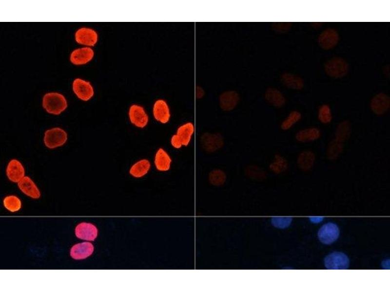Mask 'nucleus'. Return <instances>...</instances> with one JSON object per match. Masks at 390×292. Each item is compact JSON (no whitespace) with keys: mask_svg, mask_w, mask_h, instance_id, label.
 Segmentation results:
<instances>
[{"mask_svg":"<svg viewBox=\"0 0 390 292\" xmlns=\"http://www.w3.org/2000/svg\"><path fill=\"white\" fill-rule=\"evenodd\" d=\"M42 106L49 113L58 115L67 108V102L62 94L58 92H49L44 95Z\"/></svg>","mask_w":390,"mask_h":292,"instance_id":"f257e3e1","label":"nucleus"},{"mask_svg":"<svg viewBox=\"0 0 390 292\" xmlns=\"http://www.w3.org/2000/svg\"><path fill=\"white\" fill-rule=\"evenodd\" d=\"M349 69L347 62L339 57L329 59L325 65L326 74L334 78H340L345 76L348 73Z\"/></svg>","mask_w":390,"mask_h":292,"instance_id":"f03ea898","label":"nucleus"},{"mask_svg":"<svg viewBox=\"0 0 390 292\" xmlns=\"http://www.w3.org/2000/svg\"><path fill=\"white\" fill-rule=\"evenodd\" d=\"M67 140V134L62 128H55L44 133V143L46 147L53 149L63 145Z\"/></svg>","mask_w":390,"mask_h":292,"instance_id":"7ed1b4c3","label":"nucleus"},{"mask_svg":"<svg viewBox=\"0 0 390 292\" xmlns=\"http://www.w3.org/2000/svg\"><path fill=\"white\" fill-rule=\"evenodd\" d=\"M200 141L203 149L209 153L216 151L224 144V138L219 133H204L201 136Z\"/></svg>","mask_w":390,"mask_h":292,"instance_id":"20e7f679","label":"nucleus"},{"mask_svg":"<svg viewBox=\"0 0 390 292\" xmlns=\"http://www.w3.org/2000/svg\"><path fill=\"white\" fill-rule=\"evenodd\" d=\"M349 263L348 257L341 252H333L327 256L324 259L325 266L330 270L347 269Z\"/></svg>","mask_w":390,"mask_h":292,"instance_id":"39448f33","label":"nucleus"},{"mask_svg":"<svg viewBox=\"0 0 390 292\" xmlns=\"http://www.w3.org/2000/svg\"><path fill=\"white\" fill-rule=\"evenodd\" d=\"M370 108L373 113L382 116L386 114L390 107V98L384 93L375 94L370 101Z\"/></svg>","mask_w":390,"mask_h":292,"instance_id":"423d86ee","label":"nucleus"},{"mask_svg":"<svg viewBox=\"0 0 390 292\" xmlns=\"http://www.w3.org/2000/svg\"><path fill=\"white\" fill-rule=\"evenodd\" d=\"M128 116L131 123L139 128H144L148 124L149 117L141 106L134 104L130 106Z\"/></svg>","mask_w":390,"mask_h":292,"instance_id":"0eeeda50","label":"nucleus"},{"mask_svg":"<svg viewBox=\"0 0 390 292\" xmlns=\"http://www.w3.org/2000/svg\"><path fill=\"white\" fill-rule=\"evenodd\" d=\"M317 235L321 242L330 244L337 239L339 236V230L336 224L328 222L320 228Z\"/></svg>","mask_w":390,"mask_h":292,"instance_id":"6e6552de","label":"nucleus"},{"mask_svg":"<svg viewBox=\"0 0 390 292\" xmlns=\"http://www.w3.org/2000/svg\"><path fill=\"white\" fill-rule=\"evenodd\" d=\"M73 90L78 98L85 101L90 100L94 94L90 83L80 78H76L73 81Z\"/></svg>","mask_w":390,"mask_h":292,"instance_id":"1a4fd4ad","label":"nucleus"},{"mask_svg":"<svg viewBox=\"0 0 390 292\" xmlns=\"http://www.w3.org/2000/svg\"><path fill=\"white\" fill-rule=\"evenodd\" d=\"M76 237L81 239L94 241L98 235L97 227L89 222H82L78 224L75 228Z\"/></svg>","mask_w":390,"mask_h":292,"instance_id":"9d476101","label":"nucleus"},{"mask_svg":"<svg viewBox=\"0 0 390 292\" xmlns=\"http://www.w3.org/2000/svg\"><path fill=\"white\" fill-rule=\"evenodd\" d=\"M339 37L337 32L334 29H325L319 35L318 42L319 46L325 50L334 48L338 43Z\"/></svg>","mask_w":390,"mask_h":292,"instance_id":"9b49d317","label":"nucleus"},{"mask_svg":"<svg viewBox=\"0 0 390 292\" xmlns=\"http://www.w3.org/2000/svg\"><path fill=\"white\" fill-rule=\"evenodd\" d=\"M322 132L319 128L312 126L302 128L295 133V140L301 143H307L318 140L321 136Z\"/></svg>","mask_w":390,"mask_h":292,"instance_id":"f8f14e48","label":"nucleus"},{"mask_svg":"<svg viewBox=\"0 0 390 292\" xmlns=\"http://www.w3.org/2000/svg\"><path fill=\"white\" fill-rule=\"evenodd\" d=\"M75 39L77 43L90 46H94L98 41L97 32L90 28H81L75 33Z\"/></svg>","mask_w":390,"mask_h":292,"instance_id":"ddd939ff","label":"nucleus"},{"mask_svg":"<svg viewBox=\"0 0 390 292\" xmlns=\"http://www.w3.org/2000/svg\"><path fill=\"white\" fill-rule=\"evenodd\" d=\"M316 160L315 153L310 150L300 152L297 158L296 164L298 168L303 172H309L313 167Z\"/></svg>","mask_w":390,"mask_h":292,"instance_id":"4468645a","label":"nucleus"},{"mask_svg":"<svg viewBox=\"0 0 390 292\" xmlns=\"http://www.w3.org/2000/svg\"><path fill=\"white\" fill-rule=\"evenodd\" d=\"M94 251V245L90 242H83L74 245L70 250V256L74 259L80 260L90 256Z\"/></svg>","mask_w":390,"mask_h":292,"instance_id":"2eb2a0df","label":"nucleus"},{"mask_svg":"<svg viewBox=\"0 0 390 292\" xmlns=\"http://www.w3.org/2000/svg\"><path fill=\"white\" fill-rule=\"evenodd\" d=\"M153 113L155 119L162 124L167 123L171 116L169 106L162 99H158L155 102Z\"/></svg>","mask_w":390,"mask_h":292,"instance_id":"dca6fc26","label":"nucleus"},{"mask_svg":"<svg viewBox=\"0 0 390 292\" xmlns=\"http://www.w3.org/2000/svg\"><path fill=\"white\" fill-rule=\"evenodd\" d=\"M24 168L21 163L16 159L11 160L6 168L8 179L14 182H19L24 177Z\"/></svg>","mask_w":390,"mask_h":292,"instance_id":"f3484780","label":"nucleus"},{"mask_svg":"<svg viewBox=\"0 0 390 292\" xmlns=\"http://www.w3.org/2000/svg\"><path fill=\"white\" fill-rule=\"evenodd\" d=\"M94 51L90 47H83L74 50L70 55L71 62L75 65L84 64L92 60Z\"/></svg>","mask_w":390,"mask_h":292,"instance_id":"a211bd4d","label":"nucleus"},{"mask_svg":"<svg viewBox=\"0 0 390 292\" xmlns=\"http://www.w3.org/2000/svg\"><path fill=\"white\" fill-rule=\"evenodd\" d=\"M239 100V96L236 92L234 91L224 92L219 98L220 108L224 111H231L236 107Z\"/></svg>","mask_w":390,"mask_h":292,"instance_id":"6ab92c4d","label":"nucleus"},{"mask_svg":"<svg viewBox=\"0 0 390 292\" xmlns=\"http://www.w3.org/2000/svg\"><path fill=\"white\" fill-rule=\"evenodd\" d=\"M20 189L26 195L33 198L39 199L40 192L34 182L28 176H24L18 183Z\"/></svg>","mask_w":390,"mask_h":292,"instance_id":"aec40b11","label":"nucleus"},{"mask_svg":"<svg viewBox=\"0 0 390 292\" xmlns=\"http://www.w3.org/2000/svg\"><path fill=\"white\" fill-rule=\"evenodd\" d=\"M172 159L167 152L163 148H159L156 151L154 158V164L157 170L166 171L170 169Z\"/></svg>","mask_w":390,"mask_h":292,"instance_id":"412c9836","label":"nucleus"},{"mask_svg":"<svg viewBox=\"0 0 390 292\" xmlns=\"http://www.w3.org/2000/svg\"><path fill=\"white\" fill-rule=\"evenodd\" d=\"M343 149L344 143L333 138L329 142L326 148L327 159L332 161L336 160L341 155Z\"/></svg>","mask_w":390,"mask_h":292,"instance_id":"4be33fe9","label":"nucleus"},{"mask_svg":"<svg viewBox=\"0 0 390 292\" xmlns=\"http://www.w3.org/2000/svg\"><path fill=\"white\" fill-rule=\"evenodd\" d=\"M194 131L195 126L192 122L186 123L178 128L176 134L182 146H187L189 144Z\"/></svg>","mask_w":390,"mask_h":292,"instance_id":"5701e85b","label":"nucleus"},{"mask_svg":"<svg viewBox=\"0 0 390 292\" xmlns=\"http://www.w3.org/2000/svg\"><path fill=\"white\" fill-rule=\"evenodd\" d=\"M150 167L151 163L148 160L141 159L136 162L131 166L129 173L133 177L141 178L148 173Z\"/></svg>","mask_w":390,"mask_h":292,"instance_id":"b1692460","label":"nucleus"},{"mask_svg":"<svg viewBox=\"0 0 390 292\" xmlns=\"http://www.w3.org/2000/svg\"><path fill=\"white\" fill-rule=\"evenodd\" d=\"M351 133V126L348 120L340 122L336 127L334 138L344 143L349 139Z\"/></svg>","mask_w":390,"mask_h":292,"instance_id":"393cba45","label":"nucleus"},{"mask_svg":"<svg viewBox=\"0 0 390 292\" xmlns=\"http://www.w3.org/2000/svg\"><path fill=\"white\" fill-rule=\"evenodd\" d=\"M265 98L270 104L277 108L282 107L286 102L283 94L280 91L274 89H270L266 91Z\"/></svg>","mask_w":390,"mask_h":292,"instance_id":"a878e982","label":"nucleus"},{"mask_svg":"<svg viewBox=\"0 0 390 292\" xmlns=\"http://www.w3.org/2000/svg\"><path fill=\"white\" fill-rule=\"evenodd\" d=\"M281 79L284 84L289 88L299 90L304 86L303 80L296 75L285 73L282 75Z\"/></svg>","mask_w":390,"mask_h":292,"instance_id":"bb28decb","label":"nucleus"},{"mask_svg":"<svg viewBox=\"0 0 390 292\" xmlns=\"http://www.w3.org/2000/svg\"><path fill=\"white\" fill-rule=\"evenodd\" d=\"M270 170L275 174H280L286 171L289 167L287 160L282 156L276 154L274 160L269 166Z\"/></svg>","mask_w":390,"mask_h":292,"instance_id":"cd10ccee","label":"nucleus"},{"mask_svg":"<svg viewBox=\"0 0 390 292\" xmlns=\"http://www.w3.org/2000/svg\"><path fill=\"white\" fill-rule=\"evenodd\" d=\"M301 118L302 114L299 111L293 110L281 122L280 128L283 130L290 129L299 122Z\"/></svg>","mask_w":390,"mask_h":292,"instance_id":"c85d7f7f","label":"nucleus"},{"mask_svg":"<svg viewBox=\"0 0 390 292\" xmlns=\"http://www.w3.org/2000/svg\"><path fill=\"white\" fill-rule=\"evenodd\" d=\"M318 121L322 124L328 125L332 120L331 109L328 104H323L319 107L317 112Z\"/></svg>","mask_w":390,"mask_h":292,"instance_id":"c756f323","label":"nucleus"},{"mask_svg":"<svg viewBox=\"0 0 390 292\" xmlns=\"http://www.w3.org/2000/svg\"><path fill=\"white\" fill-rule=\"evenodd\" d=\"M3 204L5 208L11 212L19 211L21 207L20 200L14 195L6 196L3 199Z\"/></svg>","mask_w":390,"mask_h":292,"instance_id":"7c9ffc66","label":"nucleus"},{"mask_svg":"<svg viewBox=\"0 0 390 292\" xmlns=\"http://www.w3.org/2000/svg\"><path fill=\"white\" fill-rule=\"evenodd\" d=\"M209 181L213 185H219L224 183L226 179L225 172L220 169L212 170L209 174Z\"/></svg>","mask_w":390,"mask_h":292,"instance_id":"2f4dec72","label":"nucleus"},{"mask_svg":"<svg viewBox=\"0 0 390 292\" xmlns=\"http://www.w3.org/2000/svg\"><path fill=\"white\" fill-rule=\"evenodd\" d=\"M171 144L172 146L176 148H180L182 146L180 140L176 134H174L172 136Z\"/></svg>","mask_w":390,"mask_h":292,"instance_id":"473e14b6","label":"nucleus"},{"mask_svg":"<svg viewBox=\"0 0 390 292\" xmlns=\"http://www.w3.org/2000/svg\"><path fill=\"white\" fill-rule=\"evenodd\" d=\"M323 219V217H311L310 220L311 222L315 223L321 222Z\"/></svg>","mask_w":390,"mask_h":292,"instance_id":"72a5a7b5","label":"nucleus"},{"mask_svg":"<svg viewBox=\"0 0 390 292\" xmlns=\"http://www.w3.org/2000/svg\"><path fill=\"white\" fill-rule=\"evenodd\" d=\"M382 265H383V267H385V269H387V267H388V269H390V260H389V259H388V260L384 261L383 262V263H382Z\"/></svg>","mask_w":390,"mask_h":292,"instance_id":"f704fd0d","label":"nucleus"}]
</instances>
